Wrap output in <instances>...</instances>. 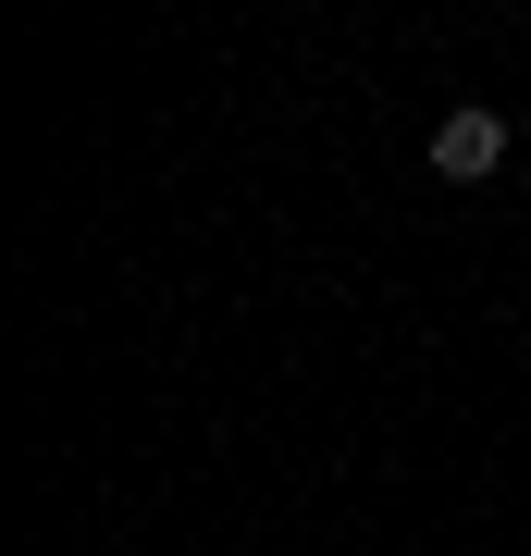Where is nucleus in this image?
Returning a JSON list of instances; mask_svg holds the SVG:
<instances>
[{
  "mask_svg": "<svg viewBox=\"0 0 531 556\" xmlns=\"http://www.w3.org/2000/svg\"><path fill=\"white\" fill-rule=\"evenodd\" d=\"M433 174H445V186H482V174H507V112L457 100V112L433 124Z\"/></svg>",
  "mask_w": 531,
  "mask_h": 556,
  "instance_id": "1",
  "label": "nucleus"
}]
</instances>
